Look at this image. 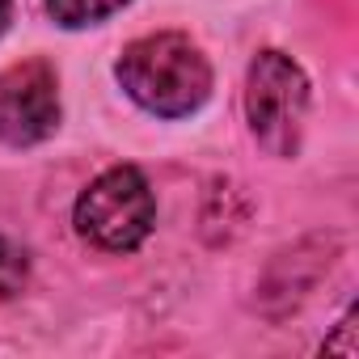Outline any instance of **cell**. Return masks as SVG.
Instances as JSON below:
<instances>
[{"label": "cell", "mask_w": 359, "mask_h": 359, "mask_svg": "<svg viewBox=\"0 0 359 359\" xmlns=\"http://www.w3.org/2000/svg\"><path fill=\"white\" fill-rule=\"evenodd\" d=\"M26 283H30V254L18 241L0 237V300L18 296Z\"/></svg>", "instance_id": "obj_7"}, {"label": "cell", "mask_w": 359, "mask_h": 359, "mask_svg": "<svg viewBox=\"0 0 359 359\" xmlns=\"http://www.w3.org/2000/svg\"><path fill=\"white\" fill-rule=\"evenodd\" d=\"M131 0H43V9L55 26L64 30H89V26H102L110 22L114 13H123Z\"/></svg>", "instance_id": "obj_6"}, {"label": "cell", "mask_w": 359, "mask_h": 359, "mask_svg": "<svg viewBox=\"0 0 359 359\" xmlns=\"http://www.w3.org/2000/svg\"><path fill=\"white\" fill-rule=\"evenodd\" d=\"M72 229L85 245L102 254H135L156 229V195L135 165H114L97 173L76 195Z\"/></svg>", "instance_id": "obj_3"}, {"label": "cell", "mask_w": 359, "mask_h": 359, "mask_svg": "<svg viewBox=\"0 0 359 359\" xmlns=\"http://www.w3.org/2000/svg\"><path fill=\"white\" fill-rule=\"evenodd\" d=\"M9 22H13V0H0V34L9 30Z\"/></svg>", "instance_id": "obj_8"}, {"label": "cell", "mask_w": 359, "mask_h": 359, "mask_svg": "<svg viewBox=\"0 0 359 359\" xmlns=\"http://www.w3.org/2000/svg\"><path fill=\"white\" fill-rule=\"evenodd\" d=\"M338 258V237L334 233H313L304 241H296L292 250L275 254V262L266 266L262 283H258V304L266 317H283L292 313L313 287L317 279L334 266Z\"/></svg>", "instance_id": "obj_5"}, {"label": "cell", "mask_w": 359, "mask_h": 359, "mask_svg": "<svg viewBox=\"0 0 359 359\" xmlns=\"http://www.w3.org/2000/svg\"><path fill=\"white\" fill-rule=\"evenodd\" d=\"M114 81L140 110L156 118H191L208 106L216 89L212 60L182 30L131 39L114 60Z\"/></svg>", "instance_id": "obj_1"}, {"label": "cell", "mask_w": 359, "mask_h": 359, "mask_svg": "<svg viewBox=\"0 0 359 359\" xmlns=\"http://www.w3.org/2000/svg\"><path fill=\"white\" fill-rule=\"evenodd\" d=\"M309 106H313V85L304 68L287 51L262 47L245 72V123L254 144L275 161H292L304 144Z\"/></svg>", "instance_id": "obj_2"}, {"label": "cell", "mask_w": 359, "mask_h": 359, "mask_svg": "<svg viewBox=\"0 0 359 359\" xmlns=\"http://www.w3.org/2000/svg\"><path fill=\"white\" fill-rule=\"evenodd\" d=\"M60 72L43 60H18L0 72V144L34 148L60 131Z\"/></svg>", "instance_id": "obj_4"}]
</instances>
